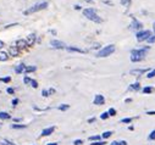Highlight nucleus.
<instances>
[{"label":"nucleus","instance_id":"nucleus-1","mask_svg":"<svg viewBox=\"0 0 155 145\" xmlns=\"http://www.w3.org/2000/svg\"><path fill=\"white\" fill-rule=\"evenodd\" d=\"M148 50H149V46H145L143 49H134V50H132V53H131V61L132 62L142 61L144 59V56H145Z\"/></svg>","mask_w":155,"mask_h":145},{"label":"nucleus","instance_id":"nucleus-2","mask_svg":"<svg viewBox=\"0 0 155 145\" xmlns=\"http://www.w3.org/2000/svg\"><path fill=\"white\" fill-rule=\"evenodd\" d=\"M83 15L88 18V20L93 21V22H97V23H100V22H101V18L97 15L95 10L93 9V8H89V9L83 10Z\"/></svg>","mask_w":155,"mask_h":145},{"label":"nucleus","instance_id":"nucleus-3","mask_svg":"<svg viewBox=\"0 0 155 145\" xmlns=\"http://www.w3.org/2000/svg\"><path fill=\"white\" fill-rule=\"evenodd\" d=\"M114 51H115V45L111 44V45H108L105 48H103V49H100L99 53L97 54V56L98 57H106V56H110Z\"/></svg>","mask_w":155,"mask_h":145},{"label":"nucleus","instance_id":"nucleus-4","mask_svg":"<svg viewBox=\"0 0 155 145\" xmlns=\"http://www.w3.org/2000/svg\"><path fill=\"white\" fill-rule=\"evenodd\" d=\"M45 8H48V3H46V1H44V3H38V4H36V5H33L32 8H29L25 14H26V15H28V14H33V12L40 11V10L45 9Z\"/></svg>","mask_w":155,"mask_h":145},{"label":"nucleus","instance_id":"nucleus-5","mask_svg":"<svg viewBox=\"0 0 155 145\" xmlns=\"http://www.w3.org/2000/svg\"><path fill=\"white\" fill-rule=\"evenodd\" d=\"M150 37H151L150 31H140L137 33V40L138 42H144V40H148Z\"/></svg>","mask_w":155,"mask_h":145},{"label":"nucleus","instance_id":"nucleus-6","mask_svg":"<svg viewBox=\"0 0 155 145\" xmlns=\"http://www.w3.org/2000/svg\"><path fill=\"white\" fill-rule=\"evenodd\" d=\"M50 44H51V46H54L55 49H64V48H66V45L60 40H51Z\"/></svg>","mask_w":155,"mask_h":145},{"label":"nucleus","instance_id":"nucleus-7","mask_svg":"<svg viewBox=\"0 0 155 145\" xmlns=\"http://www.w3.org/2000/svg\"><path fill=\"white\" fill-rule=\"evenodd\" d=\"M105 102V99H104V96L100 95V94H97L95 95V98H94V105H103Z\"/></svg>","mask_w":155,"mask_h":145},{"label":"nucleus","instance_id":"nucleus-8","mask_svg":"<svg viewBox=\"0 0 155 145\" xmlns=\"http://www.w3.org/2000/svg\"><path fill=\"white\" fill-rule=\"evenodd\" d=\"M9 53H10V55H11V56L16 57V56H18V55H20V50H18L17 46H10Z\"/></svg>","mask_w":155,"mask_h":145},{"label":"nucleus","instance_id":"nucleus-9","mask_svg":"<svg viewBox=\"0 0 155 145\" xmlns=\"http://www.w3.org/2000/svg\"><path fill=\"white\" fill-rule=\"evenodd\" d=\"M16 46H17L18 49H25V48H27V42L26 40H23V39H18L17 42H16Z\"/></svg>","mask_w":155,"mask_h":145},{"label":"nucleus","instance_id":"nucleus-10","mask_svg":"<svg viewBox=\"0 0 155 145\" xmlns=\"http://www.w3.org/2000/svg\"><path fill=\"white\" fill-rule=\"evenodd\" d=\"M26 42H27L28 46H32L34 44V42H36V36H34V34H29V36L27 37V39H26Z\"/></svg>","mask_w":155,"mask_h":145},{"label":"nucleus","instance_id":"nucleus-11","mask_svg":"<svg viewBox=\"0 0 155 145\" xmlns=\"http://www.w3.org/2000/svg\"><path fill=\"white\" fill-rule=\"evenodd\" d=\"M142 27H143V25H142L140 22H138L137 20L133 17V22H132V25H131V28H133V29H140Z\"/></svg>","mask_w":155,"mask_h":145},{"label":"nucleus","instance_id":"nucleus-12","mask_svg":"<svg viewBox=\"0 0 155 145\" xmlns=\"http://www.w3.org/2000/svg\"><path fill=\"white\" fill-rule=\"evenodd\" d=\"M54 127H49V128H45L44 130H42V135L43 136H48V135H50L53 132H54Z\"/></svg>","mask_w":155,"mask_h":145},{"label":"nucleus","instance_id":"nucleus-13","mask_svg":"<svg viewBox=\"0 0 155 145\" xmlns=\"http://www.w3.org/2000/svg\"><path fill=\"white\" fill-rule=\"evenodd\" d=\"M66 50H67V51H76V53H84L83 49H80V48H77V46H67Z\"/></svg>","mask_w":155,"mask_h":145},{"label":"nucleus","instance_id":"nucleus-14","mask_svg":"<svg viewBox=\"0 0 155 145\" xmlns=\"http://www.w3.org/2000/svg\"><path fill=\"white\" fill-rule=\"evenodd\" d=\"M25 70H26L25 65H18V66H16V68H15V72L16 73H22V72H25Z\"/></svg>","mask_w":155,"mask_h":145},{"label":"nucleus","instance_id":"nucleus-15","mask_svg":"<svg viewBox=\"0 0 155 145\" xmlns=\"http://www.w3.org/2000/svg\"><path fill=\"white\" fill-rule=\"evenodd\" d=\"M8 59H9L8 53H5V51H1V53H0V61H6Z\"/></svg>","mask_w":155,"mask_h":145},{"label":"nucleus","instance_id":"nucleus-16","mask_svg":"<svg viewBox=\"0 0 155 145\" xmlns=\"http://www.w3.org/2000/svg\"><path fill=\"white\" fill-rule=\"evenodd\" d=\"M139 88H140L139 83H134V84L129 85V90H139Z\"/></svg>","mask_w":155,"mask_h":145},{"label":"nucleus","instance_id":"nucleus-17","mask_svg":"<svg viewBox=\"0 0 155 145\" xmlns=\"http://www.w3.org/2000/svg\"><path fill=\"white\" fill-rule=\"evenodd\" d=\"M0 118L1 119H9V118H11V116L8 112H0Z\"/></svg>","mask_w":155,"mask_h":145},{"label":"nucleus","instance_id":"nucleus-18","mask_svg":"<svg viewBox=\"0 0 155 145\" xmlns=\"http://www.w3.org/2000/svg\"><path fill=\"white\" fill-rule=\"evenodd\" d=\"M37 70L36 66H29V67H26V70H25V72L26 73H29V72H34Z\"/></svg>","mask_w":155,"mask_h":145},{"label":"nucleus","instance_id":"nucleus-19","mask_svg":"<svg viewBox=\"0 0 155 145\" xmlns=\"http://www.w3.org/2000/svg\"><path fill=\"white\" fill-rule=\"evenodd\" d=\"M12 129H22V128H26L25 124H11Z\"/></svg>","mask_w":155,"mask_h":145},{"label":"nucleus","instance_id":"nucleus-20","mask_svg":"<svg viewBox=\"0 0 155 145\" xmlns=\"http://www.w3.org/2000/svg\"><path fill=\"white\" fill-rule=\"evenodd\" d=\"M111 135H112V132H109V130H108V132H104V133L101 134V136H103L104 139H108V138Z\"/></svg>","mask_w":155,"mask_h":145},{"label":"nucleus","instance_id":"nucleus-21","mask_svg":"<svg viewBox=\"0 0 155 145\" xmlns=\"http://www.w3.org/2000/svg\"><path fill=\"white\" fill-rule=\"evenodd\" d=\"M144 72H146V70H133V71H131V73H133V74H142Z\"/></svg>","mask_w":155,"mask_h":145},{"label":"nucleus","instance_id":"nucleus-22","mask_svg":"<svg viewBox=\"0 0 155 145\" xmlns=\"http://www.w3.org/2000/svg\"><path fill=\"white\" fill-rule=\"evenodd\" d=\"M151 91H153V88H151V87H145V88L143 89V93H144V94H150Z\"/></svg>","mask_w":155,"mask_h":145},{"label":"nucleus","instance_id":"nucleus-23","mask_svg":"<svg viewBox=\"0 0 155 145\" xmlns=\"http://www.w3.org/2000/svg\"><path fill=\"white\" fill-rule=\"evenodd\" d=\"M68 107H70V105L64 104V105H60V106H59V110H61V111H66V110H68Z\"/></svg>","mask_w":155,"mask_h":145},{"label":"nucleus","instance_id":"nucleus-24","mask_svg":"<svg viewBox=\"0 0 155 145\" xmlns=\"http://www.w3.org/2000/svg\"><path fill=\"white\" fill-rule=\"evenodd\" d=\"M109 112H103V113H101L100 115V118L101 119H106V118H109Z\"/></svg>","mask_w":155,"mask_h":145},{"label":"nucleus","instance_id":"nucleus-25","mask_svg":"<svg viewBox=\"0 0 155 145\" xmlns=\"http://www.w3.org/2000/svg\"><path fill=\"white\" fill-rule=\"evenodd\" d=\"M31 85L36 89V88H38V82H37L36 79H32V82H31Z\"/></svg>","mask_w":155,"mask_h":145},{"label":"nucleus","instance_id":"nucleus-26","mask_svg":"<svg viewBox=\"0 0 155 145\" xmlns=\"http://www.w3.org/2000/svg\"><path fill=\"white\" fill-rule=\"evenodd\" d=\"M146 77H148V78H153V77H155V70L150 71V72L146 74Z\"/></svg>","mask_w":155,"mask_h":145},{"label":"nucleus","instance_id":"nucleus-27","mask_svg":"<svg viewBox=\"0 0 155 145\" xmlns=\"http://www.w3.org/2000/svg\"><path fill=\"white\" fill-rule=\"evenodd\" d=\"M31 82H32V79H31L29 77H25V78H23V83H25V84H31Z\"/></svg>","mask_w":155,"mask_h":145},{"label":"nucleus","instance_id":"nucleus-28","mask_svg":"<svg viewBox=\"0 0 155 145\" xmlns=\"http://www.w3.org/2000/svg\"><path fill=\"white\" fill-rule=\"evenodd\" d=\"M121 4H122V5H127V6H129V5H131V0H121Z\"/></svg>","mask_w":155,"mask_h":145},{"label":"nucleus","instance_id":"nucleus-29","mask_svg":"<svg viewBox=\"0 0 155 145\" xmlns=\"http://www.w3.org/2000/svg\"><path fill=\"white\" fill-rule=\"evenodd\" d=\"M0 81L4 82V83H9L11 81V77H5V78H0Z\"/></svg>","mask_w":155,"mask_h":145},{"label":"nucleus","instance_id":"nucleus-30","mask_svg":"<svg viewBox=\"0 0 155 145\" xmlns=\"http://www.w3.org/2000/svg\"><path fill=\"white\" fill-rule=\"evenodd\" d=\"M108 112H109L110 116H115V115H116V110H115V109H110Z\"/></svg>","mask_w":155,"mask_h":145},{"label":"nucleus","instance_id":"nucleus-31","mask_svg":"<svg viewBox=\"0 0 155 145\" xmlns=\"http://www.w3.org/2000/svg\"><path fill=\"white\" fill-rule=\"evenodd\" d=\"M121 122L122 123H131L132 122V118H123V119H121Z\"/></svg>","mask_w":155,"mask_h":145},{"label":"nucleus","instance_id":"nucleus-32","mask_svg":"<svg viewBox=\"0 0 155 145\" xmlns=\"http://www.w3.org/2000/svg\"><path fill=\"white\" fill-rule=\"evenodd\" d=\"M149 139H150V140H155V130H153V132L149 134Z\"/></svg>","mask_w":155,"mask_h":145},{"label":"nucleus","instance_id":"nucleus-33","mask_svg":"<svg viewBox=\"0 0 155 145\" xmlns=\"http://www.w3.org/2000/svg\"><path fill=\"white\" fill-rule=\"evenodd\" d=\"M148 43H155V34L154 36H151L149 39H148Z\"/></svg>","mask_w":155,"mask_h":145},{"label":"nucleus","instance_id":"nucleus-34","mask_svg":"<svg viewBox=\"0 0 155 145\" xmlns=\"http://www.w3.org/2000/svg\"><path fill=\"white\" fill-rule=\"evenodd\" d=\"M99 139H100V135H94L89 138V140H99Z\"/></svg>","mask_w":155,"mask_h":145},{"label":"nucleus","instance_id":"nucleus-35","mask_svg":"<svg viewBox=\"0 0 155 145\" xmlns=\"http://www.w3.org/2000/svg\"><path fill=\"white\" fill-rule=\"evenodd\" d=\"M73 144H74V145H81V144H83V140L77 139V140H74V141H73Z\"/></svg>","mask_w":155,"mask_h":145},{"label":"nucleus","instance_id":"nucleus-36","mask_svg":"<svg viewBox=\"0 0 155 145\" xmlns=\"http://www.w3.org/2000/svg\"><path fill=\"white\" fill-rule=\"evenodd\" d=\"M105 144H106L105 141H95V143H93L91 145H105Z\"/></svg>","mask_w":155,"mask_h":145},{"label":"nucleus","instance_id":"nucleus-37","mask_svg":"<svg viewBox=\"0 0 155 145\" xmlns=\"http://www.w3.org/2000/svg\"><path fill=\"white\" fill-rule=\"evenodd\" d=\"M42 94H43V96H49V90H43L42 91Z\"/></svg>","mask_w":155,"mask_h":145},{"label":"nucleus","instance_id":"nucleus-38","mask_svg":"<svg viewBox=\"0 0 155 145\" xmlns=\"http://www.w3.org/2000/svg\"><path fill=\"white\" fill-rule=\"evenodd\" d=\"M8 93H9V94H14V93H15V90H14V89H12V88H8Z\"/></svg>","mask_w":155,"mask_h":145},{"label":"nucleus","instance_id":"nucleus-39","mask_svg":"<svg viewBox=\"0 0 155 145\" xmlns=\"http://www.w3.org/2000/svg\"><path fill=\"white\" fill-rule=\"evenodd\" d=\"M18 104V99H14L12 100V105H14V106H15V105H17Z\"/></svg>","mask_w":155,"mask_h":145},{"label":"nucleus","instance_id":"nucleus-40","mask_svg":"<svg viewBox=\"0 0 155 145\" xmlns=\"http://www.w3.org/2000/svg\"><path fill=\"white\" fill-rule=\"evenodd\" d=\"M119 144H120V145H127V141H125V140H121Z\"/></svg>","mask_w":155,"mask_h":145},{"label":"nucleus","instance_id":"nucleus-41","mask_svg":"<svg viewBox=\"0 0 155 145\" xmlns=\"http://www.w3.org/2000/svg\"><path fill=\"white\" fill-rule=\"evenodd\" d=\"M146 115H155V111H148Z\"/></svg>","mask_w":155,"mask_h":145},{"label":"nucleus","instance_id":"nucleus-42","mask_svg":"<svg viewBox=\"0 0 155 145\" xmlns=\"http://www.w3.org/2000/svg\"><path fill=\"white\" fill-rule=\"evenodd\" d=\"M94 121H95V118H91V119H88V122H89V123H93Z\"/></svg>","mask_w":155,"mask_h":145},{"label":"nucleus","instance_id":"nucleus-43","mask_svg":"<svg viewBox=\"0 0 155 145\" xmlns=\"http://www.w3.org/2000/svg\"><path fill=\"white\" fill-rule=\"evenodd\" d=\"M110 145H120L119 143H117V141H112V143H111V144Z\"/></svg>","mask_w":155,"mask_h":145},{"label":"nucleus","instance_id":"nucleus-44","mask_svg":"<svg viewBox=\"0 0 155 145\" xmlns=\"http://www.w3.org/2000/svg\"><path fill=\"white\" fill-rule=\"evenodd\" d=\"M3 46H4V43H3V42H1V40H0V49H1V48H3Z\"/></svg>","mask_w":155,"mask_h":145},{"label":"nucleus","instance_id":"nucleus-45","mask_svg":"<svg viewBox=\"0 0 155 145\" xmlns=\"http://www.w3.org/2000/svg\"><path fill=\"white\" fill-rule=\"evenodd\" d=\"M48 145H57L56 143H50V144H48Z\"/></svg>","mask_w":155,"mask_h":145},{"label":"nucleus","instance_id":"nucleus-46","mask_svg":"<svg viewBox=\"0 0 155 145\" xmlns=\"http://www.w3.org/2000/svg\"><path fill=\"white\" fill-rule=\"evenodd\" d=\"M153 28H154V32H155V22H154V25H153Z\"/></svg>","mask_w":155,"mask_h":145}]
</instances>
